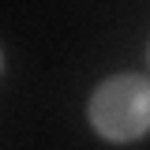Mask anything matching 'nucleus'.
Wrapping results in <instances>:
<instances>
[{"label": "nucleus", "instance_id": "1", "mask_svg": "<svg viewBox=\"0 0 150 150\" xmlns=\"http://www.w3.org/2000/svg\"><path fill=\"white\" fill-rule=\"evenodd\" d=\"M90 124L109 143H131L150 131V83L143 75H112L90 98Z\"/></svg>", "mask_w": 150, "mask_h": 150}]
</instances>
